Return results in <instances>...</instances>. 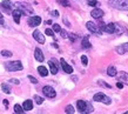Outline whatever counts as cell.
<instances>
[{
  "mask_svg": "<svg viewBox=\"0 0 128 114\" xmlns=\"http://www.w3.org/2000/svg\"><path fill=\"white\" fill-rule=\"evenodd\" d=\"M76 107H78L80 113H93L94 110L93 105L87 101H84V100H78L76 101Z\"/></svg>",
  "mask_w": 128,
  "mask_h": 114,
  "instance_id": "cell-1",
  "label": "cell"
},
{
  "mask_svg": "<svg viewBox=\"0 0 128 114\" xmlns=\"http://www.w3.org/2000/svg\"><path fill=\"white\" fill-rule=\"evenodd\" d=\"M108 4L115 10L128 11V0H109Z\"/></svg>",
  "mask_w": 128,
  "mask_h": 114,
  "instance_id": "cell-2",
  "label": "cell"
},
{
  "mask_svg": "<svg viewBox=\"0 0 128 114\" xmlns=\"http://www.w3.org/2000/svg\"><path fill=\"white\" fill-rule=\"evenodd\" d=\"M14 7L20 10L21 13L25 14V16H31V14H33V12H34V11H33V7H32L30 4H27V2H16V4H14Z\"/></svg>",
  "mask_w": 128,
  "mask_h": 114,
  "instance_id": "cell-3",
  "label": "cell"
},
{
  "mask_svg": "<svg viewBox=\"0 0 128 114\" xmlns=\"http://www.w3.org/2000/svg\"><path fill=\"white\" fill-rule=\"evenodd\" d=\"M5 68L7 70L8 72H16V71H21L24 68L21 61L16 60V61H8V62H5Z\"/></svg>",
  "mask_w": 128,
  "mask_h": 114,
  "instance_id": "cell-4",
  "label": "cell"
},
{
  "mask_svg": "<svg viewBox=\"0 0 128 114\" xmlns=\"http://www.w3.org/2000/svg\"><path fill=\"white\" fill-rule=\"evenodd\" d=\"M0 7H1V10H2L5 13L11 14L12 11L14 10V4H13L12 1H10V0H2L1 4H0Z\"/></svg>",
  "mask_w": 128,
  "mask_h": 114,
  "instance_id": "cell-5",
  "label": "cell"
},
{
  "mask_svg": "<svg viewBox=\"0 0 128 114\" xmlns=\"http://www.w3.org/2000/svg\"><path fill=\"white\" fill-rule=\"evenodd\" d=\"M93 100L94 101H98V102H104L105 105H109V104L112 102L110 99L106 94H104V93H96V94H94Z\"/></svg>",
  "mask_w": 128,
  "mask_h": 114,
  "instance_id": "cell-6",
  "label": "cell"
},
{
  "mask_svg": "<svg viewBox=\"0 0 128 114\" xmlns=\"http://www.w3.org/2000/svg\"><path fill=\"white\" fill-rule=\"evenodd\" d=\"M102 31L108 33V34H114V33H118L119 31V26L113 22H109V24H106L104 27H102Z\"/></svg>",
  "mask_w": 128,
  "mask_h": 114,
  "instance_id": "cell-7",
  "label": "cell"
},
{
  "mask_svg": "<svg viewBox=\"0 0 128 114\" xmlns=\"http://www.w3.org/2000/svg\"><path fill=\"white\" fill-rule=\"evenodd\" d=\"M86 27H87V30H88L89 32H92V33H94V34H99V36H101V33H102V31L100 30V27H99L95 22H93V21H88V22L86 24Z\"/></svg>",
  "mask_w": 128,
  "mask_h": 114,
  "instance_id": "cell-8",
  "label": "cell"
},
{
  "mask_svg": "<svg viewBox=\"0 0 128 114\" xmlns=\"http://www.w3.org/2000/svg\"><path fill=\"white\" fill-rule=\"evenodd\" d=\"M42 93L45 96H47V98H50V99H53L56 96V92H55V90L53 88V87H50V86H45L42 88Z\"/></svg>",
  "mask_w": 128,
  "mask_h": 114,
  "instance_id": "cell-9",
  "label": "cell"
},
{
  "mask_svg": "<svg viewBox=\"0 0 128 114\" xmlns=\"http://www.w3.org/2000/svg\"><path fill=\"white\" fill-rule=\"evenodd\" d=\"M41 18L38 16H30L27 20V24L30 27H36V26H39L41 24Z\"/></svg>",
  "mask_w": 128,
  "mask_h": 114,
  "instance_id": "cell-10",
  "label": "cell"
},
{
  "mask_svg": "<svg viewBox=\"0 0 128 114\" xmlns=\"http://www.w3.org/2000/svg\"><path fill=\"white\" fill-rule=\"evenodd\" d=\"M115 76L118 78V81L122 82L124 85H128V74L126 73V72H124V71L118 72Z\"/></svg>",
  "mask_w": 128,
  "mask_h": 114,
  "instance_id": "cell-11",
  "label": "cell"
},
{
  "mask_svg": "<svg viewBox=\"0 0 128 114\" xmlns=\"http://www.w3.org/2000/svg\"><path fill=\"white\" fill-rule=\"evenodd\" d=\"M48 66H50V71L52 74H56L59 71V65L56 64V61H55L54 59H52L48 61Z\"/></svg>",
  "mask_w": 128,
  "mask_h": 114,
  "instance_id": "cell-12",
  "label": "cell"
},
{
  "mask_svg": "<svg viewBox=\"0 0 128 114\" xmlns=\"http://www.w3.org/2000/svg\"><path fill=\"white\" fill-rule=\"evenodd\" d=\"M33 38L39 44H45V36H42V33H41L39 30H35V31L33 32Z\"/></svg>",
  "mask_w": 128,
  "mask_h": 114,
  "instance_id": "cell-13",
  "label": "cell"
},
{
  "mask_svg": "<svg viewBox=\"0 0 128 114\" xmlns=\"http://www.w3.org/2000/svg\"><path fill=\"white\" fill-rule=\"evenodd\" d=\"M60 64H61V67H62V70H64L65 73H67V74H72V73H73V68H72V66H70V65L65 61V59L60 60Z\"/></svg>",
  "mask_w": 128,
  "mask_h": 114,
  "instance_id": "cell-14",
  "label": "cell"
},
{
  "mask_svg": "<svg viewBox=\"0 0 128 114\" xmlns=\"http://www.w3.org/2000/svg\"><path fill=\"white\" fill-rule=\"evenodd\" d=\"M104 14H105V13H104V11H102L101 8H98V7L94 8L93 11L90 12V16H93L94 19H101V18L104 16Z\"/></svg>",
  "mask_w": 128,
  "mask_h": 114,
  "instance_id": "cell-15",
  "label": "cell"
},
{
  "mask_svg": "<svg viewBox=\"0 0 128 114\" xmlns=\"http://www.w3.org/2000/svg\"><path fill=\"white\" fill-rule=\"evenodd\" d=\"M12 16H13L14 22H16V24H20V18H21V16H22L21 11L18 10V8H14V10L12 11Z\"/></svg>",
  "mask_w": 128,
  "mask_h": 114,
  "instance_id": "cell-16",
  "label": "cell"
},
{
  "mask_svg": "<svg viewBox=\"0 0 128 114\" xmlns=\"http://www.w3.org/2000/svg\"><path fill=\"white\" fill-rule=\"evenodd\" d=\"M34 58L39 62H42L44 60H45V56H44V53H42V51L40 50L39 47H36L35 48V51H34Z\"/></svg>",
  "mask_w": 128,
  "mask_h": 114,
  "instance_id": "cell-17",
  "label": "cell"
},
{
  "mask_svg": "<svg viewBox=\"0 0 128 114\" xmlns=\"http://www.w3.org/2000/svg\"><path fill=\"white\" fill-rule=\"evenodd\" d=\"M81 45H82V48H85V50H87V48H90V42H89V36H86L84 39H82V42H81Z\"/></svg>",
  "mask_w": 128,
  "mask_h": 114,
  "instance_id": "cell-18",
  "label": "cell"
},
{
  "mask_svg": "<svg viewBox=\"0 0 128 114\" xmlns=\"http://www.w3.org/2000/svg\"><path fill=\"white\" fill-rule=\"evenodd\" d=\"M22 108H24V110H31L32 108H33V101H32V100H26V101H24Z\"/></svg>",
  "mask_w": 128,
  "mask_h": 114,
  "instance_id": "cell-19",
  "label": "cell"
},
{
  "mask_svg": "<svg viewBox=\"0 0 128 114\" xmlns=\"http://www.w3.org/2000/svg\"><path fill=\"white\" fill-rule=\"evenodd\" d=\"M116 73H118V71H116V68H115V66H109L107 68V74L109 76H115Z\"/></svg>",
  "mask_w": 128,
  "mask_h": 114,
  "instance_id": "cell-20",
  "label": "cell"
},
{
  "mask_svg": "<svg viewBox=\"0 0 128 114\" xmlns=\"http://www.w3.org/2000/svg\"><path fill=\"white\" fill-rule=\"evenodd\" d=\"M38 72H39V74L41 75V76H47V75H48V71H47V68L45 66L38 67Z\"/></svg>",
  "mask_w": 128,
  "mask_h": 114,
  "instance_id": "cell-21",
  "label": "cell"
},
{
  "mask_svg": "<svg viewBox=\"0 0 128 114\" xmlns=\"http://www.w3.org/2000/svg\"><path fill=\"white\" fill-rule=\"evenodd\" d=\"M14 112H16V114H22L25 110H24L22 106H20L19 104H16V105H14Z\"/></svg>",
  "mask_w": 128,
  "mask_h": 114,
  "instance_id": "cell-22",
  "label": "cell"
},
{
  "mask_svg": "<svg viewBox=\"0 0 128 114\" xmlns=\"http://www.w3.org/2000/svg\"><path fill=\"white\" fill-rule=\"evenodd\" d=\"M1 90H4L6 94H11V87L7 84H1Z\"/></svg>",
  "mask_w": 128,
  "mask_h": 114,
  "instance_id": "cell-23",
  "label": "cell"
},
{
  "mask_svg": "<svg viewBox=\"0 0 128 114\" xmlns=\"http://www.w3.org/2000/svg\"><path fill=\"white\" fill-rule=\"evenodd\" d=\"M65 112H66L67 114H73L75 110H74V107L72 106V105H67L66 108H65Z\"/></svg>",
  "mask_w": 128,
  "mask_h": 114,
  "instance_id": "cell-24",
  "label": "cell"
},
{
  "mask_svg": "<svg viewBox=\"0 0 128 114\" xmlns=\"http://www.w3.org/2000/svg\"><path fill=\"white\" fill-rule=\"evenodd\" d=\"M59 4H61L64 7H70V2L68 1V0H58Z\"/></svg>",
  "mask_w": 128,
  "mask_h": 114,
  "instance_id": "cell-25",
  "label": "cell"
},
{
  "mask_svg": "<svg viewBox=\"0 0 128 114\" xmlns=\"http://www.w3.org/2000/svg\"><path fill=\"white\" fill-rule=\"evenodd\" d=\"M1 55H2V56H5V58H10V56H12V52L11 51H1Z\"/></svg>",
  "mask_w": 128,
  "mask_h": 114,
  "instance_id": "cell-26",
  "label": "cell"
},
{
  "mask_svg": "<svg viewBox=\"0 0 128 114\" xmlns=\"http://www.w3.org/2000/svg\"><path fill=\"white\" fill-rule=\"evenodd\" d=\"M34 100L38 105H41V104L44 102V99L41 98V96H39V95H34Z\"/></svg>",
  "mask_w": 128,
  "mask_h": 114,
  "instance_id": "cell-27",
  "label": "cell"
},
{
  "mask_svg": "<svg viewBox=\"0 0 128 114\" xmlns=\"http://www.w3.org/2000/svg\"><path fill=\"white\" fill-rule=\"evenodd\" d=\"M115 52H118V54H124V48H122V45H120V46H118V47H115Z\"/></svg>",
  "mask_w": 128,
  "mask_h": 114,
  "instance_id": "cell-28",
  "label": "cell"
},
{
  "mask_svg": "<svg viewBox=\"0 0 128 114\" xmlns=\"http://www.w3.org/2000/svg\"><path fill=\"white\" fill-rule=\"evenodd\" d=\"M67 38H70V40L72 41V42H74L75 40L78 39V36L76 34H74V33H70V34H68V36Z\"/></svg>",
  "mask_w": 128,
  "mask_h": 114,
  "instance_id": "cell-29",
  "label": "cell"
},
{
  "mask_svg": "<svg viewBox=\"0 0 128 114\" xmlns=\"http://www.w3.org/2000/svg\"><path fill=\"white\" fill-rule=\"evenodd\" d=\"M45 33H46V36H54V31L50 30V28H46Z\"/></svg>",
  "mask_w": 128,
  "mask_h": 114,
  "instance_id": "cell-30",
  "label": "cell"
},
{
  "mask_svg": "<svg viewBox=\"0 0 128 114\" xmlns=\"http://www.w3.org/2000/svg\"><path fill=\"white\" fill-rule=\"evenodd\" d=\"M98 82H99V85H100V86H102V87H106V88H110V85H109V84H106L105 81H102V80L98 81Z\"/></svg>",
  "mask_w": 128,
  "mask_h": 114,
  "instance_id": "cell-31",
  "label": "cell"
},
{
  "mask_svg": "<svg viewBox=\"0 0 128 114\" xmlns=\"http://www.w3.org/2000/svg\"><path fill=\"white\" fill-rule=\"evenodd\" d=\"M81 62L85 65V66H87L88 65V59H87V56L86 55H82L81 56Z\"/></svg>",
  "mask_w": 128,
  "mask_h": 114,
  "instance_id": "cell-32",
  "label": "cell"
},
{
  "mask_svg": "<svg viewBox=\"0 0 128 114\" xmlns=\"http://www.w3.org/2000/svg\"><path fill=\"white\" fill-rule=\"evenodd\" d=\"M88 5H89V6H99L100 4L96 0H89V1H88Z\"/></svg>",
  "mask_w": 128,
  "mask_h": 114,
  "instance_id": "cell-33",
  "label": "cell"
},
{
  "mask_svg": "<svg viewBox=\"0 0 128 114\" xmlns=\"http://www.w3.org/2000/svg\"><path fill=\"white\" fill-rule=\"evenodd\" d=\"M53 31H54V32H60V31H61L60 25H58V24H54V25H53Z\"/></svg>",
  "mask_w": 128,
  "mask_h": 114,
  "instance_id": "cell-34",
  "label": "cell"
},
{
  "mask_svg": "<svg viewBox=\"0 0 128 114\" xmlns=\"http://www.w3.org/2000/svg\"><path fill=\"white\" fill-rule=\"evenodd\" d=\"M28 79H30V81L32 84H38V80L34 78V76H32V75H28Z\"/></svg>",
  "mask_w": 128,
  "mask_h": 114,
  "instance_id": "cell-35",
  "label": "cell"
},
{
  "mask_svg": "<svg viewBox=\"0 0 128 114\" xmlns=\"http://www.w3.org/2000/svg\"><path fill=\"white\" fill-rule=\"evenodd\" d=\"M59 33L61 34L62 38H67V36H68V34H67V32H66V31H64V30H61V31L59 32Z\"/></svg>",
  "mask_w": 128,
  "mask_h": 114,
  "instance_id": "cell-36",
  "label": "cell"
},
{
  "mask_svg": "<svg viewBox=\"0 0 128 114\" xmlns=\"http://www.w3.org/2000/svg\"><path fill=\"white\" fill-rule=\"evenodd\" d=\"M10 82L14 84V85H19V84H20V81H19V80H18V79H11V80H10Z\"/></svg>",
  "mask_w": 128,
  "mask_h": 114,
  "instance_id": "cell-37",
  "label": "cell"
},
{
  "mask_svg": "<svg viewBox=\"0 0 128 114\" xmlns=\"http://www.w3.org/2000/svg\"><path fill=\"white\" fill-rule=\"evenodd\" d=\"M0 25H1V26H5L4 16H2V14H1V12H0Z\"/></svg>",
  "mask_w": 128,
  "mask_h": 114,
  "instance_id": "cell-38",
  "label": "cell"
},
{
  "mask_svg": "<svg viewBox=\"0 0 128 114\" xmlns=\"http://www.w3.org/2000/svg\"><path fill=\"white\" fill-rule=\"evenodd\" d=\"M64 22H65V25H66L67 27H70V21L67 20L66 16H64Z\"/></svg>",
  "mask_w": 128,
  "mask_h": 114,
  "instance_id": "cell-39",
  "label": "cell"
},
{
  "mask_svg": "<svg viewBox=\"0 0 128 114\" xmlns=\"http://www.w3.org/2000/svg\"><path fill=\"white\" fill-rule=\"evenodd\" d=\"M122 48H124V53H126V52H128V42L124 44V45H122Z\"/></svg>",
  "mask_w": 128,
  "mask_h": 114,
  "instance_id": "cell-40",
  "label": "cell"
},
{
  "mask_svg": "<svg viewBox=\"0 0 128 114\" xmlns=\"http://www.w3.org/2000/svg\"><path fill=\"white\" fill-rule=\"evenodd\" d=\"M116 87L118 88H122V87H124V84L119 81V82H116Z\"/></svg>",
  "mask_w": 128,
  "mask_h": 114,
  "instance_id": "cell-41",
  "label": "cell"
},
{
  "mask_svg": "<svg viewBox=\"0 0 128 114\" xmlns=\"http://www.w3.org/2000/svg\"><path fill=\"white\" fill-rule=\"evenodd\" d=\"M4 105H5L6 107L8 106V100H6V99H5V100H4Z\"/></svg>",
  "mask_w": 128,
  "mask_h": 114,
  "instance_id": "cell-42",
  "label": "cell"
},
{
  "mask_svg": "<svg viewBox=\"0 0 128 114\" xmlns=\"http://www.w3.org/2000/svg\"><path fill=\"white\" fill-rule=\"evenodd\" d=\"M53 14H54L55 16H59V12H58V11H54V12H53Z\"/></svg>",
  "mask_w": 128,
  "mask_h": 114,
  "instance_id": "cell-43",
  "label": "cell"
},
{
  "mask_svg": "<svg viewBox=\"0 0 128 114\" xmlns=\"http://www.w3.org/2000/svg\"><path fill=\"white\" fill-rule=\"evenodd\" d=\"M46 24H47V25H50V24H52V20H47Z\"/></svg>",
  "mask_w": 128,
  "mask_h": 114,
  "instance_id": "cell-44",
  "label": "cell"
},
{
  "mask_svg": "<svg viewBox=\"0 0 128 114\" xmlns=\"http://www.w3.org/2000/svg\"><path fill=\"white\" fill-rule=\"evenodd\" d=\"M124 114H128V110H127V112H126V113H124Z\"/></svg>",
  "mask_w": 128,
  "mask_h": 114,
  "instance_id": "cell-45",
  "label": "cell"
},
{
  "mask_svg": "<svg viewBox=\"0 0 128 114\" xmlns=\"http://www.w3.org/2000/svg\"><path fill=\"white\" fill-rule=\"evenodd\" d=\"M127 36H128V31H127Z\"/></svg>",
  "mask_w": 128,
  "mask_h": 114,
  "instance_id": "cell-46",
  "label": "cell"
},
{
  "mask_svg": "<svg viewBox=\"0 0 128 114\" xmlns=\"http://www.w3.org/2000/svg\"><path fill=\"white\" fill-rule=\"evenodd\" d=\"M87 1H89V0H87Z\"/></svg>",
  "mask_w": 128,
  "mask_h": 114,
  "instance_id": "cell-47",
  "label": "cell"
}]
</instances>
